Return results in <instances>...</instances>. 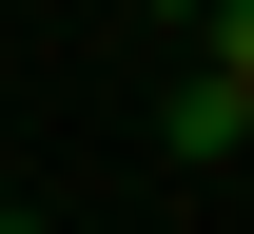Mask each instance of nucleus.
Returning <instances> with one entry per match:
<instances>
[{"instance_id":"f257e3e1","label":"nucleus","mask_w":254,"mask_h":234,"mask_svg":"<svg viewBox=\"0 0 254 234\" xmlns=\"http://www.w3.org/2000/svg\"><path fill=\"white\" fill-rule=\"evenodd\" d=\"M157 137H176V156H235V137H254V78H215V59H195V78H176V117H157Z\"/></svg>"},{"instance_id":"f03ea898","label":"nucleus","mask_w":254,"mask_h":234,"mask_svg":"<svg viewBox=\"0 0 254 234\" xmlns=\"http://www.w3.org/2000/svg\"><path fill=\"white\" fill-rule=\"evenodd\" d=\"M195 39H215V78H254V0H215V20H195Z\"/></svg>"},{"instance_id":"7ed1b4c3","label":"nucleus","mask_w":254,"mask_h":234,"mask_svg":"<svg viewBox=\"0 0 254 234\" xmlns=\"http://www.w3.org/2000/svg\"><path fill=\"white\" fill-rule=\"evenodd\" d=\"M137 20H215V0H137Z\"/></svg>"},{"instance_id":"20e7f679","label":"nucleus","mask_w":254,"mask_h":234,"mask_svg":"<svg viewBox=\"0 0 254 234\" xmlns=\"http://www.w3.org/2000/svg\"><path fill=\"white\" fill-rule=\"evenodd\" d=\"M0 234H39V215H0Z\"/></svg>"}]
</instances>
